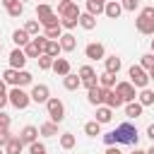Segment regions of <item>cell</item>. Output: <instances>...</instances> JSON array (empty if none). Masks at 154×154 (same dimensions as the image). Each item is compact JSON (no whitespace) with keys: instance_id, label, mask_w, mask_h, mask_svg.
Returning <instances> with one entry per match:
<instances>
[{"instance_id":"6da1fadb","label":"cell","mask_w":154,"mask_h":154,"mask_svg":"<svg viewBox=\"0 0 154 154\" xmlns=\"http://www.w3.org/2000/svg\"><path fill=\"white\" fill-rule=\"evenodd\" d=\"M103 142L106 144H132V147H137L140 135H137V128L132 123H120L116 130L103 135Z\"/></svg>"},{"instance_id":"7a4b0ae2","label":"cell","mask_w":154,"mask_h":154,"mask_svg":"<svg viewBox=\"0 0 154 154\" xmlns=\"http://www.w3.org/2000/svg\"><path fill=\"white\" fill-rule=\"evenodd\" d=\"M36 19H38V24H41L43 29H48V26H58V24H60L58 12H55L48 2H38V7H36Z\"/></svg>"},{"instance_id":"3957f363","label":"cell","mask_w":154,"mask_h":154,"mask_svg":"<svg viewBox=\"0 0 154 154\" xmlns=\"http://www.w3.org/2000/svg\"><path fill=\"white\" fill-rule=\"evenodd\" d=\"M46 43H48V38L43 36V34H38V36H34L26 46H24V53H26V58H38V55H43L46 53Z\"/></svg>"},{"instance_id":"277c9868","label":"cell","mask_w":154,"mask_h":154,"mask_svg":"<svg viewBox=\"0 0 154 154\" xmlns=\"http://www.w3.org/2000/svg\"><path fill=\"white\" fill-rule=\"evenodd\" d=\"M128 77H130V84H135V89H144L149 84V72L140 65H132L128 70Z\"/></svg>"},{"instance_id":"5b68a950","label":"cell","mask_w":154,"mask_h":154,"mask_svg":"<svg viewBox=\"0 0 154 154\" xmlns=\"http://www.w3.org/2000/svg\"><path fill=\"white\" fill-rule=\"evenodd\" d=\"M7 101H10L14 108H19V111H22V108H26V106L31 103V96H29L22 87H12V89H10V94H7Z\"/></svg>"},{"instance_id":"8992f818","label":"cell","mask_w":154,"mask_h":154,"mask_svg":"<svg viewBox=\"0 0 154 154\" xmlns=\"http://www.w3.org/2000/svg\"><path fill=\"white\" fill-rule=\"evenodd\" d=\"M46 111H48V118L53 120V123H63L65 120V103L60 101V99H48L46 101Z\"/></svg>"},{"instance_id":"52a82bcc","label":"cell","mask_w":154,"mask_h":154,"mask_svg":"<svg viewBox=\"0 0 154 154\" xmlns=\"http://www.w3.org/2000/svg\"><path fill=\"white\" fill-rule=\"evenodd\" d=\"M77 75H79V82H82V87H94V84H99V75H96V70L91 67V65H82L79 70H77Z\"/></svg>"},{"instance_id":"ba28073f","label":"cell","mask_w":154,"mask_h":154,"mask_svg":"<svg viewBox=\"0 0 154 154\" xmlns=\"http://www.w3.org/2000/svg\"><path fill=\"white\" fill-rule=\"evenodd\" d=\"M113 89L120 94V99H123L125 103H130V101H135V99H137L135 84H130V82H116V87H113Z\"/></svg>"},{"instance_id":"9c48e42d","label":"cell","mask_w":154,"mask_h":154,"mask_svg":"<svg viewBox=\"0 0 154 154\" xmlns=\"http://www.w3.org/2000/svg\"><path fill=\"white\" fill-rule=\"evenodd\" d=\"M29 96H31L34 103H46V101L51 99V89H48L46 84H34L31 91H29Z\"/></svg>"},{"instance_id":"30bf717a","label":"cell","mask_w":154,"mask_h":154,"mask_svg":"<svg viewBox=\"0 0 154 154\" xmlns=\"http://www.w3.org/2000/svg\"><path fill=\"white\" fill-rule=\"evenodd\" d=\"M84 55H87L89 60H103V58H106V48H103V43L94 41V43H87Z\"/></svg>"},{"instance_id":"8fae6325","label":"cell","mask_w":154,"mask_h":154,"mask_svg":"<svg viewBox=\"0 0 154 154\" xmlns=\"http://www.w3.org/2000/svg\"><path fill=\"white\" fill-rule=\"evenodd\" d=\"M125 101L120 99V94L116 91V89H103V106H108V108H120Z\"/></svg>"},{"instance_id":"7c38bea8","label":"cell","mask_w":154,"mask_h":154,"mask_svg":"<svg viewBox=\"0 0 154 154\" xmlns=\"http://www.w3.org/2000/svg\"><path fill=\"white\" fill-rule=\"evenodd\" d=\"M135 29H137L140 34L154 36V19H152V17H144V14H140V17L135 19Z\"/></svg>"},{"instance_id":"4fadbf2b","label":"cell","mask_w":154,"mask_h":154,"mask_svg":"<svg viewBox=\"0 0 154 154\" xmlns=\"http://www.w3.org/2000/svg\"><path fill=\"white\" fill-rule=\"evenodd\" d=\"M79 5L75 2V0H70V2H58V14L60 17H79Z\"/></svg>"},{"instance_id":"5bb4252c","label":"cell","mask_w":154,"mask_h":154,"mask_svg":"<svg viewBox=\"0 0 154 154\" xmlns=\"http://www.w3.org/2000/svg\"><path fill=\"white\" fill-rule=\"evenodd\" d=\"M26 53H24V48H14L12 53H10V67H14V70H24V65H26Z\"/></svg>"},{"instance_id":"9a60e30c","label":"cell","mask_w":154,"mask_h":154,"mask_svg":"<svg viewBox=\"0 0 154 154\" xmlns=\"http://www.w3.org/2000/svg\"><path fill=\"white\" fill-rule=\"evenodd\" d=\"M87 101H89L91 106H101V103H103V87H99V84L89 87V89H87Z\"/></svg>"},{"instance_id":"2e32d148","label":"cell","mask_w":154,"mask_h":154,"mask_svg":"<svg viewBox=\"0 0 154 154\" xmlns=\"http://www.w3.org/2000/svg\"><path fill=\"white\" fill-rule=\"evenodd\" d=\"M19 140H22V144L36 142V140H38V128H36V125H24L22 132H19Z\"/></svg>"},{"instance_id":"e0dca14e","label":"cell","mask_w":154,"mask_h":154,"mask_svg":"<svg viewBox=\"0 0 154 154\" xmlns=\"http://www.w3.org/2000/svg\"><path fill=\"white\" fill-rule=\"evenodd\" d=\"M120 12H123V5H120V0H106L103 14H106L108 19H118V17H120Z\"/></svg>"},{"instance_id":"ac0fdd59","label":"cell","mask_w":154,"mask_h":154,"mask_svg":"<svg viewBox=\"0 0 154 154\" xmlns=\"http://www.w3.org/2000/svg\"><path fill=\"white\" fill-rule=\"evenodd\" d=\"M58 43H60V51H65V53H72L77 48V38L70 31H63V36L58 38Z\"/></svg>"},{"instance_id":"d6986e66","label":"cell","mask_w":154,"mask_h":154,"mask_svg":"<svg viewBox=\"0 0 154 154\" xmlns=\"http://www.w3.org/2000/svg\"><path fill=\"white\" fill-rule=\"evenodd\" d=\"M55 75H60V77H65L67 72H70V60L67 58H53V67H51Z\"/></svg>"},{"instance_id":"ffe728a7","label":"cell","mask_w":154,"mask_h":154,"mask_svg":"<svg viewBox=\"0 0 154 154\" xmlns=\"http://www.w3.org/2000/svg\"><path fill=\"white\" fill-rule=\"evenodd\" d=\"M94 120L101 123V125H103V123H111V120H113V108H108V106H103V103L96 106V118H94Z\"/></svg>"},{"instance_id":"44dd1931","label":"cell","mask_w":154,"mask_h":154,"mask_svg":"<svg viewBox=\"0 0 154 154\" xmlns=\"http://www.w3.org/2000/svg\"><path fill=\"white\" fill-rule=\"evenodd\" d=\"M22 149H24V144H22L19 135H12L5 144V154H22Z\"/></svg>"},{"instance_id":"7402d4cb","label":"cell","mask_w":154,"mask_h":154,"mask_svg":"<svg viewBox=\"0 0 154 154\" xmlns=\"http://www.w3.org/2000/svg\"><path fill=\"white\" fill-rule=\"evenodd\" d=\"M103 63H106V72H111V75H118L123 67V60L118 55H108V58H103Z\"/></svg>"},{"instance_id":"603a6c76","label":"cell","mask_w":154,"mask_h":154,"mask_svg":"<svg viewBox=\"0 0 154 154\" xmlns=\"http://www.w3.org/2000/svg\"><path fill=\"white\" fill-rule=\"evenodd\" d=\"M63 87H65L67 91H75V89H79V87H82V82H79V75H75V72H67V75L63 77Z\"/></svg>"},{"instance_id":"cb8c5ba5","label":"cell","mask_w":154,"mask_h":154,"mask_svg":"<svg viewBox=\"0 0 154 154\" xmlns=\"http://www.w3.org/2000/svg\"><path fill=\"white\" fill-rule=\"evenodd\" d=\"M142 111H144V106L135 99V101H130V103H125V116L128 118H140L142 116Z\"/></svg>"},{"instance_id":"d4e9b609","label":"cell","mask_w":154,"mask_h":154,"mask_svg":"<svg viewBox=\"0 0 154 154\" xmlns=\"http://www.w3.org/2000/svg\"><path fill=\"white\" fill-rule=\"evenodd\" d=\"M79 26H82L84 31H91V29L96 26V17L89 14V12H79Z\"/></svg>"},{"instance_id":"484cf974","label":"cell","mask_w":154,"mask_h":154,"mask_svg":"<svg viewBox=\"0 0 154 154\" xmlns=\"http://www.w3.org/2000/svg\"><path fill=\"white\" fill-rule=\"evenodd\" d=\"M103 7H106V0H87V12L94 17L103 14Z\"/></svg>"},{"instance_id":"4316f807","label":"cell","mask_w":154,"mask_h":154,"mask_svg":"<svg viewBox=\"0 0 154 154\" xmlns=\"http://www.w3.org/2000/svg\"><path fill=\"white\" fill-rule=\"evenodd\" d=\"M12 41H14V46H17V48H24V46L31 41V36H29L24 29H17V31L12 34Z\"/></svg>"},{"instance_id":"83f0119b","label":"cell","mask_w":154,"mask_h":154,"mask_svg":"<svg viewBox=\"0 0 154 154\" xmlns=\"http://www.w3.org/2000/svg\"><path fill=\"white\" fill-rule=\"evenodd\" d=\"M38 135H43V137H55V135H58V123H53V120L43 123V125L38 128Z\"/></svg>"},{"instance_id":"f1b7e54d","label":"cell","mask_w":154,"mask_h":154,"mask_svg":"<svg viewBox=\"0 0 154 154\" xmlns=\"http://www.w3.org/2000/svg\"><path fill=\"white\" fill-rule=\"evenodd\" d=\"M99 87H103V89H113V87H116V75H111V72L99 75Z\"/></svg>"},{"instance_id":"f546056e","label":"cell","mask_w":154,"mask_h":154,"mask_svg":"<svg viewBox=\"0 0 154 154\" xmlns=\"http://www.w3.org/2000/svg\"><path fill=\"white\" fill-rule=\"evenodd\" d=\"M137 101H140L142 106H152V103H154V91L144 87V89H142V91L137 94Z\"/></svg>"},{"instance_id":"4dcf8cb0","label":"cell","mask_w":154,"mask_h":154,"mask_svg":"<svg viewBox=\"0 0 154 154\" xmlns=\"http://www.w3.org/2000/svg\"><path fill=\"white\" fill-rule=\"evenodd\" d=\"M17 77H19V70H14V67H7V70L2 72V79H5V84H12V87H17Z\"/></svg>"},{"instance_id":"1f68e13d","label":"cell","mask_w":154,"mask_h":154,"mask_svg":"<svg viewBox=\"0 0 154 154\" xmlns=\"http://www.w3.org/2000/svg\"><path fill=\"white\" fill-rule=\"evenodd\" d=\"M84 135H89V137H96V135H101V123H96V120H89V123H84Z\"/></svg>"},{"instance_id":"d6a6232c","label":"cell","mask_w":154,"mask_h":154,"mask_svg":"<svg viewBox=\"0 0 154 154\" xmlns=\"http://www.w3.org/2000/svg\"><path fill=\"white\" fill-rule=\"evenodd\" d=\"M77 24H79V17H60V26L65 31H72Z\"/></svg>"},{"instance_id":"836d02e7","label":"cell","mask_w":154,"mask_h":154,"mask_svg":"<svg viewBox=\"0 0 154 154\" xmlns=\"http://www.w3.org/2000/svg\"><path fill=\"white\" fill-rule=\"evenodd\" d=\"M24 31H26L29 36H38V31H41V24H38V19H29V22L24 24Z\"/></svg>"},{"instance_id":"e575fe53","label":"cell","mask_w":154,"mask_h":154,"mask_svg":"<svg viewBox=\"0 0 154 154\" xmlns=\"http://www.w3.org/2000/svg\"><path fill=\"white\" fill-rule=\"evenodd\" d=\"M43 36L46 38H53V41H58L60 36H63V26L58 24V26H48V29H43Z\"/></svg>"},{"instance_id":"d590c367","label":"cell","mask_w":154,"mask_h":154,"mask_svg":"<svg viewBox=\"0 0 154 154\" xmlns=\"http://www.w3.org/2000/svg\"><path fill=\"white\" fill-rule=\"evenodd\" d=\"M46 53H48L51 58H58V55H60V43L53 41V38H48V43H46Z\"/></svg>"},{"instance_id":"8d00e7d4","label":"cell","mask_w":154,"mask_h":154,"mask_svg":"<svg viewBox=\"0 0 154 154\" xmlns=\"http://www.w3.org/2000/svg\"><path fill=\"white\" fill-rule=\"evenodd\" d=\"M31 82H34V75H31V72H26V70H19L17 87H26V84H31Z\"/></svg>"},{"instance_id":"74e56055","label":"cell","mask_w":154,"mask_h":154,"mask_svg":"<svg viewBox=\"0 0 154 154\" xmlns=\"http://www.w3.org/2000/svg\"><path fill=\"white\" fill-rule=\"evenodd\" d=\"M60 147L63 149H72L75 147V135L72 132H63L60 135Z\"/></svg>"},{"instance_id":"f35d334b","label":"cell","mask_w":154,"mask_h":154,"mask_svg":"<svg viewBox=\"0 0 154 154\" xmlns=\"http://www.w3.org/2000/svg\"><path fill=\"white\" fill-rule=\"evenodd\" d=\"M36 60H38V67H41V70H51V67H53V58H51L48 53H43V55H38Z\"/></svg>"},{"instance_id":"ab89813d","label":"cell","mask_w":154,"mask_h":154,"mask_svg":"<svg viewBox=\"0 0 154 154\" xmlns=\"http://www.w3.org/2000/svg\"><path fill=\"white\" fill-rule=\"evenodd\" d=\"M29 154H48V149H46V144H43V142H38V140H36V142H31V144H29Z\"/></svg>"},{"instance_id":"60d3db41","label":"cell","mask_w":154,"mask_h":154,"mask_svg":"<svg viewBox=\"0 0 154 154\" xmlns=\"http://www.w3.org/2000/svg\"><path fill=\"white\" fill-rule=\"evenodd\" d=\"M22 12H24V2H19V0H17L12 7H7V14H10V17H22Z\"/></svg>"},{"instance_id":"b9f144b4","label":"cell","mask_w":154,"mask_h":154,"mask_svg":"<svg viewBox=\"0 0 154 154\" xmlns=\"http://www.w3.org/2000/svg\"><path fill=\"white\" fill-rule=\"evenodd\" d=\"M140 67H144L147 72L154 67V53H147V55H142V60H140Z\"/></svg>"},{"instance_id":"7bdbcfd3","label":"cell","mask_w":154,"mask_h":154,"mask_svg":"<svg viewBox=\"0 0 154 154\" xmlns=\"http://www.w3.org/2000/svg\"><path fill=\"white\" fill-rule=\"evenodd\" d=\"M120 5H123V10H128V12H135V10L140 7V0H120Z\"/></svg>"},{"instance_id":"ee69618b","label":"cell","mask_w":154,"mask_h":154,"mask_svg":"<svg viewBox=\"0 0 154 154\" xmlns=\"http://www.w3.org/2000/svg\"><path fill=\"white\" fill-rule=\"evenodd\" d=\"M10 137H12V135H10V128H0V147H5Z\"/></svg>"},{"instance_id":"f6af8a7d","label":"cell","mask_w":154,"mask_h":154,"mask_svg":"<svg viewBox=\"0 0 154 154\" xmlns=\"http://www.w3.org/2000/svg\"><path fill=\"white\" fill-rule=\"evenodd\" d=\"M0 128H10V116H5L0 111Z\"/></svg>"},{"instance_id":"bcb514c9","label":"cell","mask_w":154,"mask_h":154,"mask_svg":"<svg viewBox=\"0 0 154 154\" xmlns=\"http://www.w3.org/2000/svg\"><path fill=\"white\" fill-rule=\"evenodd\" d=\"M103 154H123V152H120V149H118V144H108V147H106V152H103Z\"/></svg>"},{"instance_id":"7dc6e473","label":"cell","mask_w":154,"mask_h":154,"mask_svg":"<svg viewBox=\"0 0 154 154\" xmlns=\"http://www.w3.org/2000/svg\"><path fill=\"white\" fill-rule=\"evenodd\" d=\"M140 14H144V17H152V19H154V7H152V5H149V7H142V12H140Z\"/></svg>"},{"instance_id":"c3c4849f","label":"cell","mask_w":154,"mask_h":154,"mask_svg":"<svg viewBox=\"0 0 154 154\" xmlns=\"http://www.w3.org/2000/svg\"><path fill=\"white\" fill-rule=\"evenodd\" d=\"M7 103H10V101H7V91H0V111H2Z\"/></svg>"},{"instance_id":"681fc988","label":"cell","mask_w":154,"mask_h":154,"mask_svg":"<svg viewBox=\"0 0 154 154\" xmlns=\"http://www.w3.org/2000/svg\"><path fill=\"white\" fill-rule=\"evenodd\" d=\"M147 137H149V140H152V142H154V123H152V125H149V128H147Z\"/></svg>"},{"instance_id":"f907efd6","label":"cell","mask_w":154,"mask_h":154,"mask_svg":"<svg viewBox=\"0 0 154 154\" xmlns=\"http://www.w3.org/2000/svg\"><path fill=\"white\" fill-rule=\"evenodd\" d=\"M0 2H2V7H5V10H7V7H12V5H14V2H17V0H0Z\"/></svg>"},{"instance_id":"816d5d0a","label":"cell","mask_w":154,"mask_h":154,"mask_svg":"<svg viewBox=\"0 0 154 154\" xmlns=\"http://www.w3.org/2000/svg\"><path fill=\"white\" fill-rule=\"evenodd\" d=\"M0 91H5V79L0 77Z\"/></svg>"},{"instance_id":"f5cc1de1","label":"cell","mask_w":154,"mask_h":154,"mask_svg":"<svg viewBox=\"0 0 154 154\" xmlns=\"http://www.w3.org/2000/svg\"><path fill=\"white\" fill-rule=\"evenodd\" d=\"M130 154H144V152H142V149H137V147H135V152H130Z\"/></svg>"},{"instance_id":"db71d44e","label":"cell","mask_w":154,"mask_h":154,"mask_svg":"<svg viewBox=\"0 0 154 154\" xmlns=\"http://www.w3.org/2000/svg\"><path fill=\"white\" fill-rule=\"evenodd\" d=\"M144 154H154V144H152V147H149V149H147Z\"/></svg>"},{"instance_id":"11a10c76","label":"cell","mask_w":154,"mask_h":154,"mask_svg":"<svg viewBox=\"0 0 154 154\" xmlns=\"http://www.w3.org/2000/svg\"><path fill=\"white\" fill-rule=\"evenodd\" d=\"M149 79H154V67H152V70H149Z\"/></svg>"},{"instance_id":"9f6ffc18","label":"cell","mask_w":154,"mask_h":154,"mask_svg":"<svg viewBox=\"0 0 154 154\" xmlns=\"http://www.w3.org/2000/svg\"><path fill=\"white\" fill-rule=\"evenodd\" d=\"M152 53H154V38H152Z\"/></svg>"},{"instance_id":"6f0895ef","label":"cell","mask_w":154,"mask_h":154,"mask_svg":"<svg viewBox=\"0 0 154 154\" xmlns=\"http://www.w3.org/2000/svg\"><path fill=\"white\" fill-rule=\"evenodd\" d=\"M0 154H5V149H2V147H0Z\"/></svg>"},{"instance_id":"680465c9","label":"cell","mask_w":154,"mask_h":154,"mask_svg":"<svg viewBox=\"0 0 154 154\" xmlns=\"http://www.w3.org/2000/svg\"><path fill=\"white\" fill-rule=\"evenodd\" d=\"M60 2H70V0H60Z\"/></svg>"},{"instance_id":"91938a15","label":"cell","mask_w":154,"mask_h":154,"mask_svg":"<svg viewBox=\"0 0 154 154\" xmlns=\"http://www.w3.org/2000/svg\"><path fill=\"white\" fill-rule=\"evenodd\" d=\"M0 53H2V43H0Z\"/></svg>"},{"instance_id":"94428289","label":"cell","mask_w":154,"mask_h":154,"mask_svg":"<svg viewBox=\"0 0 154 154\" xmlns=\"http://www.w3.org/2000/svg\"><path fill=\"white\" fill-rule=\"evenodd\" d=\"M19 2H26V0H19Z\"/></svg>"},{"instance_id":"6125c7cd","label":"cell","mask_w":154,"mask_h":154,"mask_svg":"<svg viewBox=\"0 0 154 154\" xmlns=\"http://www.w3.org/2000/svg\"><path fill=\"white\" fill-rule=\"evenodd\" d=\"M41 2H46V0H41Z\"/></svg>"}]
</instances>
